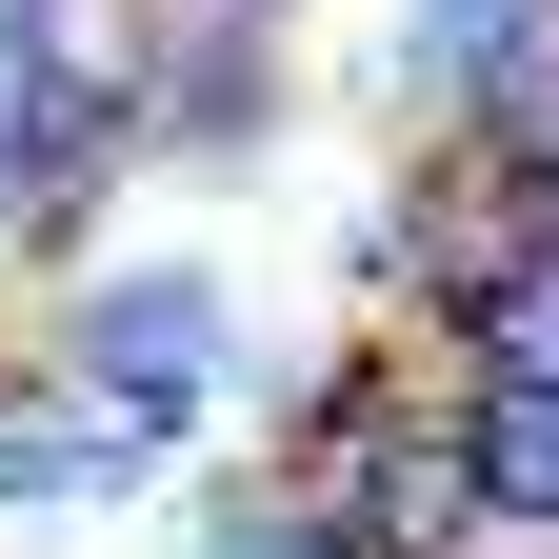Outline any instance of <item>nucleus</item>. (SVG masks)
Instances as JSON below:
<instances>
[{"label": "nucleus", "mask_w": 559, "mask_h": 559, "mask_svg": "<svg viewBox=\"0 0 559 559\" xmlns=\"http://www.w3.org/2000/svg\"><path fill=\"white\" fill-rule=\"evenodd\" d=\"M81 160H100V120L40 81V40H21V21H0V200H40V221H60V200H81Z\"/></svg>", "instance_id": "nucleus-4"}, {"label": "nucleus", "mask_w": 559, "mask_h": 559, "mask_svg": "<svg viewBox=\"0 0 559 559\" xmlns=\"http://www.w3.org/2000/svg\"><path fill=\"white\" fill-rule=\"evenodd\" d=\"M520 180H539V221H559V120H539V140H520Z\"/></svg>", "instance_id": "nucleus-8"}, {"label": "nucleus", "mask_w": 559, "mask_h": 559, "mask_svg": "<svg viewBox=\"0 0 559 559\" xmlns=\"http://www.w3.org/2000/svg\"><path fill=\"white\" fill-rule=\"evenodd\" d=\"M200 340H221V280H120V300L81 320V380L120 419H180L200 400Z\"/></svg>", "instance_id": "nucleus-2"}, {"label": "nucleus", "mask_w": 559, "mask_h": 559, "mask_svg": "<svg viewBox=\"0 0 559 559\" xmlns=\"http://www.w3.org/2000/svg\"><path fill=\"white\" fill-rule=\"evenodd\" d=\"M140 460V419L81 380V400H0V500H100V479Z\"/></svg>", "instance_id": "nucleus-3"}, {"label": "nucleus", "mask_w": 559, "mask_h": 559, "mask_svg": "<svg viewBox=\"0 0 559 559\" xmlns=\"http://www.w3.org/2000/svg\"><path fill=\"white\" fill-rule=\"evenodd\" d=\"M221 559H360L320 500H221Z\"/></svg>", "instance_id": "nucleus-7"}, {"label": "nucleus", "mask_w": 559, "mask_h": 559, "mask_svg": "<svg viewBox=\"0 0 559 559\" xmlns=\"http://www.w3.org/2000/svg\"><path fill=\"white\" fill-rule=\"evenodd\" d=\"M479 500H520V520H559V400H520V380H479Z\"/></svg>", "instance_id": "nucleus-6"}, {"label": "nucleus", "mask_w": 559, "mask_h": 559, "mask_svg": "<svg viewBox=\"0 0 559 559\" xmlns=\"http://www.w3.org/2000/svg\"><path fill=\"white\" fill-rule=\"evenodd\" d=\"M479 380L559 400V221H520V240H500V280H479Z\"/></svg>", "instance_id": "nucleus-5"}, {"label": "nucleus", "mask_w": 559, "mask_h": 559, "mask_svg": "<svg viewBox=\"0 0 559 559\" xmlns=\"http://www.w3.org/2000/svg\"><path fill=\"white\" fill-rule=\"evenodd\" d=\"M320 500L360 559H479V419H380Z\"/></svg>", "instance_id": "nucleus-1"}]
</instances>
